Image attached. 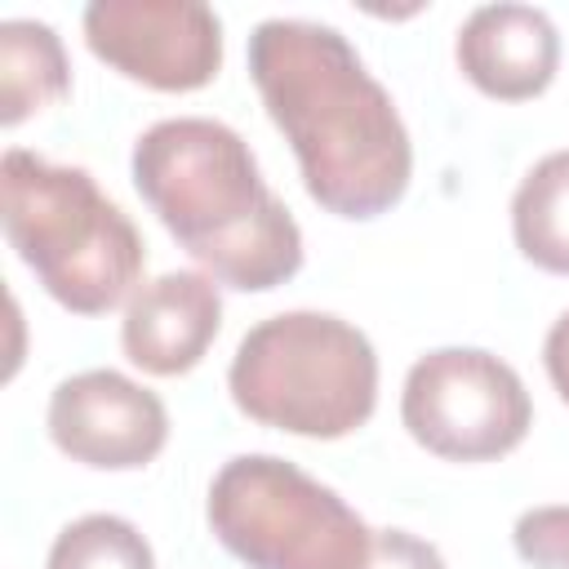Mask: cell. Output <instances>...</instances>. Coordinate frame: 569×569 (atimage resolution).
Instances as JSON below:
<instances>
[{"label":"cell","mask_w":569,"mask_h":569,"mask_svg":"<svg viewBox=\"0 0 569 569\" xmlns=\"http://www.w3.org/2000/svg\"><path fill=\"white\" fill-rule=\"evenodd\" d=\"M249 76L325 213L369 222L405 200L413 178L409 129L338 27L262 18L249 36Z\"/></svg>","instance_id":"obj_1"},{"label":"cell","mask_w":569,"mask_h":569,"mask_svg":"<svg viewBox=\"0 0 569 569\" xmlns=\"http://www.w3.org/2000/svg\"><path fill=\"white\" fill-rule=\"evenodd\" d=\"M129 169L160 227L218 284L267 293L302 271V231L231 124L156 120L133 142Z\"/></svg>","instance_id":"obj_2"},{"label":"cell","mask_w":569,"mask_h":569,"mask_svg":"<svg viewBox=\"0 0 569 569\" xmlns=\"http://www.w3.org/2000/svg\"><path fill=\"white\" fill-rule=\"evenodd\" d=\"M0 222L36 284L76 316H107L142 280L147 244L133 218L80 164L9 147L0 160Z\"/></svg>","instance_id":"obj_3"},{"label":"cell","mask_w":569,"mask_h":569,"mask_svg":"<svg viewBox=\"0 0 569 569\" xmlns=\"http://www.w3.org/2000/svg\"><path fill=\"white\" fill-rule=\"evenodd\" d=\"M227 391L262 427L338 440L378 409V351L365 329L333 311H280L240 338Z\"/></svg>","instance_id":"obj_4"},{"label":"cell","mask_w":569,"mask_h":569,"mask_svg":"<svg viewBox=\"0 0 569 569\" xmlns=\"http://www.w3.org/2000/svg\"><path fill=\"white\" fill-rule=\"evenodd\" d=\"M204 516L249 569H365L373 547V529L338 489L276 453L222 462Z\"/></svg>","instance_id":"obj_5"},{"label":"cell","mask_w":569,"mask_h":569,"mask_svg":"<svg viewBox=\"0 0 569 569\" xmlns=\"http://www.w3.org/2000/svg\"><path fill=\"white\" fill-rule=\"evenodd\" d=\"M405 431L445 462H493L533 427L520 373L485 347H436L418 356L400 391Z\"/></svg>","instance_id":"obj_6"},{"label":"cell","mask_w":569,"mask_h":569,"mask_svg":"<svg viewBox=\"0 0 569 569\" xmlns=\"http://www.w3.org/2000/svg\"><path fill=\"white\" fill-rule=\"evenodd\" d=\"M80 27L98 62L160 93L204 89L222 67V18L200 0H93Z\"/></svg>","instance_id":"obj_7"},{"label":"cell","mask_w":569,"mask_h":569,"mask_svg":"<svg viewBox=\"0 0 569 569\" xmlns=\"http://www.w3.org/2000/svg\"><path fill=\"white\" fill-rule=\"evenodd\" d=\"M49 440L93 471H138L169 440L164 400L116 373V369H80L62 378L44 409Z\"/></svg>","instance_id":"obj_8"},{"label":"cell","mask_w":569,"mask_h":569,"mask_svg":"<svg viewBox=\"0 0 569 569\" xmlns=\"http://www.w3.org/2000/svg\"><path fill=\"white\" fill-rule=\"evenodd\" d=\"M218 329H222L218 280L204 271H164L133 289L120 320V347L129 365H138L142 373L178 378L204 360Z\"/></svg>","instance_id":"obj_9"},{"label":"cell","mask_w":569,"mask_h":569,"mask_svg":"<svg viewBox=\"0 0 569 569\" xmlns=\"http://www.w3.org/2000/svg\"><path fill=\"white\" fill-rule=\"evenodd\" d=\"M458 71L498 102H529L547 93L560 67V31L533 4H480L453 40Z\"/></svg>","instance_id":"obj_10"},{"label":"cell","mask_w":569,"mask_h":569,"mask_svg":"<svg viewBox=\"0 0 569 569\" xmlns=\"http://www.w3.org/2000/svg\"><path fill=\"white\" fill-rule=\"evenodd\" d=\"M71 93V62L62 36L36 18L0 22V124L18 129L27 116Z\"/></svg>","instance_id":"obj_11"},{"label":"cell","mask_w":569,"mask_h":569,"mask_svg":"<svg viewBox=\"0 0 569 569\" xmlns=\"http://www.w3.org/2000/svg\"><path fill=\"white\" fill-rule=\"evenodd\" d=\"M511 236L533 267L569 276V147L547 151L520 178L511 196Z\"/></svg>","instance_id":"obj_12"},{"label":"cell","mask_w":569,"mask_h":569,"mask_svg":"<svg viewBox=\"0 0 569 569\" xmlns=\"http://www.w3.org/2000/svg\"><path fill=\"white\" fill-rule=\"evenodd\" d=\"M44 569H156V556L138 525L111 511H89L62 525Z\"/></svg>","instance_id":"obj_13"},{"label":"cell","mask_w":569,"mask_h":569,"mask_svg":"<svg viewBox=\"0 0 569 569\" xmlns=\"http://www.w3.org/2000/svg\"><path fill=\"white\" fill-rule=\"evenodd\" d=\"M511 547L533 569H569V507H529L511 529Z\"/></svg>","instance_id":"obj_14"},{"label":"cell","mask_w":569,"mask_h":569,"mask_svg":"<svg viewBox=\"0 0 569 569\" xmlns=\"http://www.w3.org/2000/svg\"><path fill=\"white\" fill-rule=\"evenodd\" d=\"M365 569H449L440 547L409 533V529H373L369 565Z\"/></svg>","instance_id":"obj_15"},{"label":"cell","mask_w":569,"mask_h":569,"mask_svg":"<svg viewBox=\"0 0 569 569\" xmlns=\"http://www.w3.org/2000/svg\"><path fill=\"white\" fill-rule=\"evenodd\" d=\"M542 365H547V378H551L556 396L569 405V311L556 316V325L547 329V338H542Z\"/></svg>","instance_id":"obj_16"}]
</instances>
